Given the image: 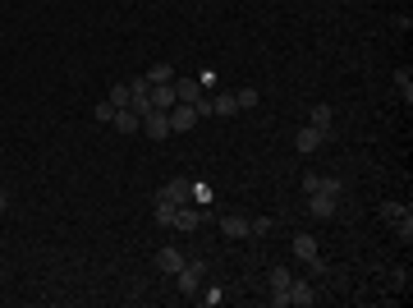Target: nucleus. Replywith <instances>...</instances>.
<instances>
[{"label": "nucleus", "instance_id": "f257e3e1", "mask_svg": "<svg viewBox=\"0 0 413 308\" xmlns=\"http://www.w3.org/2000/svg\"><path fill=\"white\" fill-rule=\"evenodd\" d=\"M175 276H179V294H184V299H198L202 276H207V262H184Z\"/></svg>", "mask_w": 413, "mask_h": 308}, {"label": "nucleus", "instance_id": "f03ea898", "mask_svg": "<svg viewBox=\"0 0 413 308\" xmlns=\"http://www.w3.org/2000/svg\"><path fill=\"white\" fill-rule=\"evenodd\" d=\"M166 115H170V134H188V129L198 124V110H193V106H184V102H175Z\"/></svg>", "mask_w": 413, "mask_h": 308}, {"label": "nucleus", "instance_id": "7ed1b4c3", "mask_svg": "<svg viewBox=\"0 0 413 308\" xmlns=\"http://www.w3.org/2000/svg\"><path fill=\"white\" fill-rule=\"evenodd\" d=\"M308 212L317 216V221H331L340 212V198L336 193H308Z\"/></svg>", "mask_w": 413, "mask_h": 308}, {"label": "nucleus", "instance_id": "20e7f679", "mask_svg": "<svg viewBox=\"0 0 413 308\" xmlns=\"http://www.w3.org/2000/svg\"><path fill=\"white\" fill-rule=\"evenodd\" d=\"M142 129H147V139H152V143L170 139V115H166V110H147V115H142Z\"/></svg>", "mask_w": 413, "mask_h": 308}, {"label": "nucleus", "instance_id": "39448f33", "mask_svg": "<svg viewBox=\"0 0 413 308\" xmlns=\"http://www.w3.org/2000/svg\"><path fill=\"white\" fill-rule=\"evenodd\" d=\"M290 272H285V267H271V272H266V285H271V304L275 308H285V290H290Z\"/></svg>", "mask_w": 413, "mask_h": 308}, {"label": "nucleus", "instance_id": "423d86ee", "mask_svg": "<svg viewBox=\"0 0 413 308\" xmlns=\"http://www.w3.org/2000/svg\"><path fill=\"white\" fill-rule=\"evenodd\" d=\"M290 304H299V308L317 304V290H312L308 281H290V290H285V308H290Z\"/></svg>", "mask_w": 413, "mask_h": 308}, {"label": "nucleus", "instance_id": "0eeeda50", "mask_svg": "<svg viewBox=\"0 0 413 308\" xmlns=\"http://www.w3.org/2000/svg\"><path fill=\"white\" fill-rule=\"evenodd\" d=\"M161 202H175V207H184V202L193 198V185H184V180H170V185H161V193H156Z\"/></svg>", "mask_w": 413, "mask_h": 308}, {"label": "nucleus", "instance_id": "6e6552de", "mask_svg": "<svg viewBox=\"0 0 413 308\" xmlns=\"http://www.w3.org/2000/svg\"><path fill=\"white\" fill-rule=\"evenodd\" d=\"M175 97H179L184 106H198L207 93H202V83H198V78H175Z\"/></svg>", "mask_w": 413, "mask_h": 308}, {"label": "nucleus", "instance_id": "1a4fd4ad", "mask_svg": "<svg viewBox=\"0 0 413 308\" xmlns=\"http://www.w3.org/2000/svg\"><path fill=\"white\" fill-rule=\"evenodd\" d=\"M326 139H331V134H321V129H312V124H308V129H299V134H294V147H299V152H317Z\"/></svg>", "mask_w": 413, "mask_h": 308}, {"label": "nucleus", "instance_id": "9d476101", "mask_svg": "<svg viewBox=\"0 0 413 308\" xmlns=\"http://www.w3.org/2000/svg\"><path fill=\"white\" fill-rule=\"evenodd\" d=\"M175 102H179L175 97V83H152V110H170Z\"/></svg>", "mask_w": 413, "mask_h": 308}, {"label": "nucleus", "instance_id": "9b49d317", "mask_svg": "<svg viewBox=\"0 0 413 308\" xmlns=\"http://www.w3.org/2000/svg\"><path fill=\"white\" fill-rule=\"evenodd\" d=\"M221 235H229V239H248V216H221Z\"/></svg>", "mask_w": 413, "mask_h": 308}, {"label": "nucleus", "instance_id": "f8f14e48", "mask_svg": "<svg viewBox=\"0 0 413 308\" xmlns=\"http://www.w3.org/2000/svg\"><path fill=\"white\" fill-rule=\"evenodd\" d=\"M110 124H115L120 134H138V129H142V115H138V110H129V106H124V110H115V120H110Z\"/></svg>", "mask_w": 413, "mask_h": 308}, {"label": "nucleus", "instance_id": "ddd939ff", "mask_svg": "<svg viewBox=\"0 0 413 308\" xmlns=\"http://www.w3.org/2000/svg\"><path fill=\"white\" fill-rule=\"evenodd\" d=\"M156 267H161L166 276H175V272L184 267V253H179V248H161V253H156Z\"/></svg>", "mask_w": 413, "mask_h": 308}, {"label": "nucleus", "instance_id": "4468645a", "mask_svg": "<svg viewBox=\"0 0 413 308\" xmlns=\"http://www.w3.org/2000/svg\"><path fill=\"white\" fill-rule=\"evenodd\" d=\"M198 221H202V216H198V207H188V202H184V207H179V216H175V230H184V235H188V230H198Z\"/></svg>", "mask_w": 413, "mask_h": 308}, {"label": "nucleus", "instance_id": "2eb2a0df", "mask_svg": "<svg viewBox=\"0 0 413 308\" xmlns=\"http://www.w3.org/2000/svg\"><path fill=\"white\" fill-rule=\"evenodd\" d=\"M212 115H239V102H234V93H216V97H212Z\"/></svg>", "mask_w": 413, "mask_h": 308}, {"label": "nucleus", "instance_id": "dca6fc26", "mask_svg": "<svg viewBox=\"0 0 413 308\" xmlns=\"http://www.w3.org/2000/svg\"><path fill=\"white\" fill-rule=\"evenodd\" d=\"M294 258L312 262V258H317V239H312V235H294Z\"/></svg>", "mask_w": 413, "mask_h": 308}, {"label": "nucleus", "instance_id": "f3484780", "mask_svg": "<svg viewBox=\"0 0 413 308\" xmlns=\"http://www.w3.org/2000/svg\"><path fill=\"white\" fill-rule=\"evenodd\" d=\"M395 93L404 97V106L413 102V69H395Z\"/></svg>", "mask_w": 413, "mask_h": 308}, {"label": "nucleus", "instance_id": "a211bd4d", "mask_svg": "<svg viewBox=\"0 0 413 308\" xmlns=\"http://www.w3.org/2000/svg\"><path fill=\"white\" fill-rule=\"evenodd\" d=\"M331 124H336L331 106H312V129H321V134H331Z\"/></svg>", "mask_w": 413, "mask_h": 308}, {"label": "nucleus", "instance_id": "6ab92c4d", "mask_svg": "<svg viewBox=\"0 0 413 308\" xmlns=\"http://www.w3.org/2000/svg\"><path fill=\"white\" fill-rule=\"evenodd\" d=\"M147 83H175V64H152V69H147Z\"/></svg>", "mask_w": 413, "mask_h": 308}, {"label": "nucleus", "instance_id": "aec40b11", "mask_svg": "<svg viewBox=\"0 0 413 308\" xmlns=\"http://www.w3.org/2000/svg\"><path fill=\"white\" fill-rule=\"evenodd\" d=\"M395 235H399V239H404V244H409V239H413V212H409V207H404V212L395 216Z\"/></svg>", "mask_w": 413, "mask_h": 308}, {"label": "nucleus", "instance_id": "412c9836", "mask_svg": "<svg viewBox=\"0 0 413 308\" xmlns=\"http://www.w3.org/2000/svg\"><path fill=\"white\" fill-rule=\"evenodd\" d=\"M175 216H179V207H175V202H161V198H156V221H161V226H175Z\"/></svg>", "mask_w": 413, "mask_h": 308}, {"label": "nucleus", "instance_id": "4be33fe9", "mask_svg": "<svg viewBox=\"0 0 413 308\" xmlns=\"http://www.w3.org/2000/svg\"><path fill=\"white\" fill-rule=\"evenodd\" d=\"M106 102H110V106H115V110H124V106H129V83H115V88H110V97H106Z\"/></svg>", "mask_w": 413, "mask_h": 308}, {"label": "nucleus", "instance_id": "5701e85b", "mask_svg": "<svg viewBox=\"0 0 413 308\" xmlns=\"http://www.w3.org/2000/svg\"><path fill=\"white\" fill-rule=\"evenodd\" d=\"M234 102H239V110H253V106H258V88H239Z\"/></svg>", "mask_w": 413, "mask_h": 308}, {"label": "nucleus", "instance_id": "b1692460", "mask_svg": "<svg viewBox=\"0 0 413 308\" xmlns=\"http://www.w3.org/2000/svg\"><path fill=\"white\" fill-rule=\"evenodd\" d=\"M92 120H97V124H110V120H115V106H110V102H97V106H92Z\"/></svg>", "mask_w": 413, "mask_h": 308}, {"label": "nucleus", "instance_id": "393cba45", "mask_svg": "<svg viewBox=\"0 0 413 308\" xmlns=\"http://www.w3.org/2000/svg\"><path fill=\"white\" fill-rule=\"evenodd\" d=\"M198 299H202L207 308H216L221 299H225V294H221V285H207V290H198Z\"/></svg>", "mask_w": 413, "mask_h": 308}, {"label": "nucleus", "instance_id": "a878e982", "mask_svg": "<svg viewBox=\"0 0 413 308\" xmlns=\"http://www.w3.org/2000/svg\"><path fill=\"white\" fill-rule=\"evenodd\" d=\"M198 83H202V93H212V88H216V69H212V64H202V69H198Z\"/></svg>", "mask_w": 413, "mask_h": 308}, {"label": "nucleus", "instance_id": "bb28decb", "mask_svg": "<svg viewBox=\"0 0 413 308\" xmlns=\"http://www.w3.org/2000/svg\"><path fill=\"white\" fill-rule=\"evenodd\" d=\"M248 230H253V235H266V230H271V221H266V216H258V221H248Z\"/></svg>", "mask_w": 413, "mask_h": 308}, {"label": "nucleus", "instance_id": "cd10ccee", "mask_svg": "<svg viewBox=\"0 0 413 308\" xmlns=\"http://www.w3.org/2000/svg\"><path fill=\"white\" fill-rule=\"evenodd\" d=\"M399 212H404V207H399V202H381V216H386V221H395Z\"/></svg>", "mask_w": 413, "mask_h": 308}, {"label": "nucleus", "instance_id": "c85d7f7f", "mask_svg": "<svg viewBox=\"0 0 413 308\" xmlns=\"http://www.w3.org/2000/svg\"><path fill=\"white\" fill-rule=\"evenodd\" d=\"M0 212H10V193H5V185H0Z\"/></svg>", "mask_w": 413, "mask_h": 308}, {"label": "nucleus", "instance_id": "c756f323", "mask_svg": "<svg viewBox=\"0 0 413 308\" xmlns=\"http://www.w3.org/2000/svg\"><path fill=\"white\" fill-rule=\"evenodd\" d=\"M0 175H5V170H0Z\"/></svg>", "mask_w": 413, "mask_h": 308}]
</instances>
